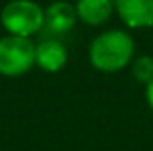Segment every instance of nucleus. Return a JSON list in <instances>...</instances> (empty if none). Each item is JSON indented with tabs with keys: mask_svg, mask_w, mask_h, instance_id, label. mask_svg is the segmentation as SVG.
<instances>
[{
	"mask_svg": "<svg viewBox=\"0 0 153 151\" xmlns=\"http://www.w3.org/2000/svg\"><path fill=\"white\" fill-rule=\"evenodd\" d=\"M134 78L142 83H151L153 81V58L143 54V56L134 60Z\"/></svg>",
	"mask_w": 153,
	"mask_h": 151,
	"instance_id": "6e6552de",
	"label": "nucleus"
},
{
	"mask_svg": "<svg viewBox=\"0 0 153 151\" xmlns=\"http://www.w3.org/2000/svg\"><path fill=\"white\" fill-rule=\"evenodd\" d=\"M76 19H78V12L76 6L68 2H52L45 10V27L51 33H66L74 27Z\"/></svg>",
	"mask_w": 153,
	"mask_h": 151,
	"instance_id": "39448f33",
	"label": "nucleus"
},
{
	"mask_svg": "<svg viewBox=\"0 0 153 151\" xmlns=\"http://www.w3.org/2000/svg\"><path fill=\"white\" fill-rule=\"evenodd\" d=\"M35 64V45L29 37L8 35L0 39V76L18 78Z\"/></svg>",
	"mask_w": 153,
	"mask_h": 151,
	"instance_id": "7ed1b4c3",
	"label": "nucleus"
},
{
	"mask_svg": "<svg viewBox=\"0 0 153 151\" xmlns=\"http://www.w3.org/2000/svg\"><path fill=\"white\" fill-rule=\"evenodd\" d=\"M114 0H78V18L87 25H101L112 14Z\"/></svg>",
	"mask_w": 153,
	"mask_h": 151,
	"instance_id": "0eeeda50",
	"label": "nucleus"
},
{
	"mask_svg": "<svg viewBox=\"0 0 153 151\" xmlns=\"http://www.w3.org/2000/svg\"><path fill=\"white\" fill-rule=\"evenodd\" d=\"M146 101L149 105V109L153 110V81L147 83V87H146Z\"/></svg>",
	"mask_w": 153,
	"mask_h": 151,
	"instance_id": "1a4fd4ad",
	"label": "nucleus"
},
{
	"mask_svg": "<svg viewBox=\"0 0 153 151\" xmlns=\"http://www.w3.org/2000/svg\"><path fill=\"white\" fill-rule=\"evenodd\" d=\"M66 58L68 53L58 41H43L35 47V64L45 72H58L66 64Z\"/></svg>",
	"mask_w": 153,
	"mask_h": 151,
	"instance_id": "423d86ee",
	"label": "nucleus"
},
{
	"mask_svg": "<svg viewBox=\"0 0 153 151\" xmlns=\"http://www.w3.org/2000/svg\"><path fill=\"white\" fill-rule=\"evenodd\" d=\"M114 10L128 27L153 25V0H114Z\"/></svg>",
	"mask_w": 153,
	"mask_h": 151,
	"instance_id": "20e7f679",
	"label": "nucleus"
},
{
	"mask_svg": "<svg viewBox=\"0 0 153 151\" xmlns=\"http://www.w3.org/2000/svg\"><path fill=\"white\" fill-rule=\"evenodd\" d=\"M134 58V41L126 31L111 29L93 39L89 62L101 72H118Z\"/></svg>",
	"mask_w": 153,
	"mask_h": 151,
	"instance_id": "f257e3e1",
	"label": "nucleus"
},
{
	"mask_svg": "<svg viewBox=\"0 0 153 151\" xmlns=\"http://www.w3.org/2000/svg\"><path fill=\"white\" fill-rule=\"evenodd\" d=\"M0 23L8 35L31 37L45 27V10L31 0H12L2 8Z\"/></svg>",
	"mask_w": 153,
	"mask_h": 151,
	"instance_id": "f03ea898",
	"label": "nucleus"
}]
</instances>
